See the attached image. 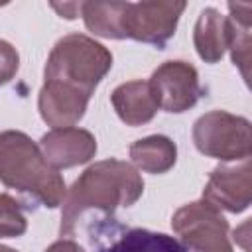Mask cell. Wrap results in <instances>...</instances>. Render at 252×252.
Wrapping results in <instances>:
<instances>
[{"label":"cell","instance_id":"ffe728a7","mask_svg":"<svg viewBox=\"0 0 252 252\" xmlns=\"http://www.w3.org/2000/svg\"><path fill=\"white\" fill-rule=\"evenodd\" d=\"M81 4L83 2H69V4H51L53 10H57L61 14V18H67V20H73L81 14Z\"/></svg>","mask_w":252,"mask_h":252},{"label":"cell","instance_id":"d6986e66","mask_svg":"<svg viewBox=\"0 0 252 252\" xmlns=\"http://www.w3.org/2000/svg\"><path fill=\"white\" fill-rule=\"evenodd\" d=\"M43 252H87V250L79 242H75V240L61 238V240H55L53 244H49Z\"/></svg>","mask_w":252,"mask_h":252},{"label":"cell","instance_id":"7a4b0ae2","mask_svg":"<svg viewBox=\"0 0 252 252\" xmlns=\"http://www.w3.org/2000/svg\"><path fill=\"white\" fill-rule=\"evenodd\" d=\"M0 183L47 209H57L67 187L43 158L39 144L20 130L0 132Z\"/></svg>","mask_w":252,"mask_h":252},{"label":"cell","instance_id":"5bb4252c","mask_svg":"<svg viewBox=\"0 0 252 252\" xmlns=\"http://www.w3.org/2000/svg\"><path fill=\"white\" fill-rule=\"evenodd\" d=\"M100 252H187L181 242L169 234L148 228H130L116 236Z\"/></svg>","mask_w":252,"mask_h":252},{"label":"cell","instance_id":"30bf717a","mask_svg":"<svg viewBox=\"0 0 252 252\" xmlns=\"http://www.w3.org/2000/svg\"><path fill=\"white\" fill-rule=\"evenodd\" d=\"M91 96L77 91L43 83L37 94V110L41 120L51 128H69L75 126L87 112Z\"/></svg>","mask_w":252,"mask_h":252},{"label":"cell","instance_id":"9c48e42d","mask_svg":"<svg viewBox=\"0 0 252 252\" xmlns=\"http://www.w3.org/2000/svg\"><path fill=\"white\" fill-rule=\"evenodd\" d=\"M39 150L47 163L59 171L91 161L96 154V140L85 128H51L41 136Z\"/></svg>","mask_w":252,"mask_h":252},{"label":"cell","instance_id":"8992f818","mask_svg":"<svg viewBox=\"0 0 252 252\" xmlns=\"http://www.w3.org/2000/svg\"><path fill=\"white\" fill-rule=\"evenodd\" d=\"M185 2H126L122 14L124 37L163 47L173 37Z\"/></svg>","mask_w":252,"mask_h":252},{"label":"cell","instance_id":"ac0fdd59","mask_svg":"<svg viewBox=\"0 0 252 252\" xmlns=\"http://www.w3.org/2000/svg\"><path fill=\"white\" fill-rule=\"evenodd\" d=\"M20 69V55L16 47L4 39H0V87L10 83Z\"/></svg>","mask_w":252,"mask_h":252},{"label":"cell","instance_id":"3957f363","mask_svg":"<svg viewBox=\"0 0 252 252\" xmlns=\"http://www.w3.org/2000/svg\"><path fill=\"white\" fill-rule=\"evenodd\" d=\"M110 67L112 53L102 43L85 33H69L53 45L43 67V83L93 96Z\"/></svg>","mask_w":252,"mask_h":252},{"label":"cell","instance_id":"e0dca14e","mask_svg":"<svg viewBox=\"0 0 252 252\" xmlns=\"http://www.w3.org/2000/svg\"><path fill=\"white\" fill-rule=\"evenodd\" d=\"M28 230V219L20 203L8 193H0V238H18Z\"/></svg>","mask_w":252,"mask_h":252},{"label":"cell","instance_id":"277c9868","mask_svg":"<svg viewBox=\"0 0 252 252\" xmlns=\"http://www.w3.org/2000/svg\"><path fill=\"white\" fill-rule=\"evenodd\" d=\"M193 144L207 158L244 161L252 154L250 122L226 110L205 112L193 124Z\"/></svg>","mask_w":252,"mask_h":252},{"label":"cell","instance_id":"ba28073f","mask_svg":"<svg viewBox=\"0 0 252 252\" xmlns=\"http://www.w3.org/2000/svg\"><path fill=\"white\" fill-rule=\"evenodd\" d=\"M203 199L228 213H242L252 201V167L244 159L240 165H219L209 175Z\"/></svg>","mask_w":252,"mask_h":252},{"label":"cell","instance_id":"6da1fadb","mask_svg":"<svg viewBox=\"0 0 252 252\" xmlns=\"http://www.w3.org/2000/svg\"><path fill=\"white\" fill-rule=\"evenodd\" d=\"M144 193L142 175L122 159H102L89 165L69 187L61 211V236L75 232L77 220L87 211L114 213L118 207H132Z\"/></svg>","mask_w":252,"mask_h":252},{"label":"cell","instance_id":"5b68a950","mask_svg":"<svg viewBox=\"0 0 252 252\" xmlns=\"http://www.w3.org/2000/svg\"><path fill=\"white\" fill-rule=\"evenodd\" d=\"M171 228L187 252H232L226 219L205 199L179 207Z\"/></svg>","mask_w":252,"mask_h":252},{"label":"cell","instance_id":"9a60e30c","mask_svg":"<svg viewBox=\"0 0 252 252\" xmlns=\"http://www.w3.org/2000/svg\"><path fill=\"white\" fill-rule=\"evenodd\" d=\"M126 2H83L81 16L91 33L106 39H124L122 14Z\"/></svg>","mask_w":252,"mask_h":252},{"label":"cell","instance_id":"52a82bcc","mask_svg":"<svg viewBox=\"0 0 252 252\" xmlns=\"http://www.w3.org/2000/svg\"><path fill=\"white\" fill-rule=\"evenodd\" d=\"M148 81L158 96L159 108L165 112H185L193 108L201 96L197 69L181 59L161 63Z\"/></svg>","mask_w":252,"mask_h":252},{"label":"cell","instance_id":"4fadbf2b","mask_svg":"<svg viewBox=\"0 0 252 252\" xmlns=\"http://www.w3.org/2000/svg\"><path fill=\"white\" fill-rule=\"evenodd\" d=\"M128 154H130V159L136 169H140L144 173L159 175V173L169 171L175 165L177 146L173 144L171 138L154 134V136L136 140L130 146Z\"/></svg>","mask_w":252,"mask_h":252},{"label":"cell","instance_id":"2e32d148","mask_svg":"<svg viewBox=\"0 0 252 252\" xmlns=\"http://www.w3.org/2000/svg\"><path fill=\"white\" fill-rule=\"evenodd\" d=\"M228 24H230V35H228V49L232 63L240 67L242 77L248 81V63H250V4H234L228 2Z\"/></svg>","mask_w":252,"mask_h":252},{"label":"cell","instance_id":"7c38bea8","mask_svg":"<svg viewBox=\"0 0 252 252\" xmlns=\"http://www.w3.org/2000/svg\"><path fill=\"white\" fill-rule=\"evenodd\" d=\"M228 16H222L217 8H205L199 14L193 30V43L197 55L205 63H219L228 49Z\"/></svg>","mask_w":252,"mask_h":252},{"label":"cell","instance_id":"8fae6325","mask_svg":"<svg viewBox=\"0 0 252 252\" xmlns=\"http://www.w3.org/2000/svg\"><path fill=\"white\" fill-rule=\"evenodd\" d=\"M110 102H112L118 118L126 126L148 124L159 108L158 96H156L150 81H142V79L118 85L110 94Z\"/></svg>","mask_w":252,"mask_h":252},{"label":"cell","instance_id":"44dd1931","mask_svg":"<svg viewBox=\"0 0 252 252\" xmlns=\"http://www.w3.org/2000/svg\"><path fill=\"white\" fill-rule=\"evenodd\" d=\"M0 252H18V250H14V248H10V246H4V244H0Z\"/></svg>","mask_w":252,"mask_h":252}]
</instances>
